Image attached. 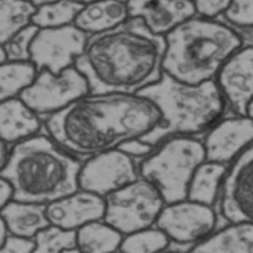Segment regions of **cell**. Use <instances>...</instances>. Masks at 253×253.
<instances>
[{
  "instance_id": "cell-1",
  "label": "cell",
  "mask_w": 253,
  "mask_h": 253,
  "mask_svg": "<svg viewBox=\"0 0 253 253\" xmlns=\"http://www.w3.org/2000/svg\"><path fill=\"white\" fill-rule=\"evenodd\" d=\"M161 114L139 93H88L43 120L45 130L81 160L119 149L155 129Z\"/></svg>"
},
{
  "instance_id": "cell-40",
  "label": "cell",
  "mask_w": 253,
  "mask_h": 253,
  "mask_svg": "<svg viewBox=\"0 0 253 253\" xmlns=\"http://www.w3.org/2000/svg\"><path fill=\"white\" fill-rule=\"evenodd\" d=\"M115 253H122L121 251H118V252H115Z\"/></svg>"
},
{
  "instance_id": "cell-17",
  "label": "cell",
  "mask_w": 253,
  "mask_h": 253,
  "mask_svg": "<svg viewBox=\"0 0 253 253\" xmlns=\"http://www.w3.org/2000/svg\"><path fill=\"white\" fill-rule=\"evenodd\" d=\"M45 130V122L20 97L0 104V139L9 146L32 138Z\"/></svg>"
},
{
  "instance_id": "cell-38",
  "label": "cell",
  "mask_w": 253,
  "mask_h": 253,
  "mask_svg": "<svg viewBox=\"0 0 253 253\" xmlns=\"http://www.w3.org/2000/svg\"><path fill=\"white\" fill-rule=\"evenodd\" d=\"M63 253H83V252H81L78 248H73V249H70V250H67V251H64Z\"/></svg>"
},
{
  "instance_id": "cell-13",
  "label": "cell",
  "mask_w": 253,
  "mask_h": 253,
  "mask_svg": "<svg viewBox=\"0 0 253 253\" xmlns=\"http://www.w3.org/2000/svg\"><path fill=\"white\" fill-rule=\"evenodd\" d=\"M216 83L234 115H247L253 98V47L245 46L219 70Z\"/></svg>"
},
{
  "instance_id": "cell-25",
  "label": "cell",
  "mask_w": 253,
  "mask_h": 253,
  "mask_svg": "<svg viewBox=\"0 0 253 253\" xmlns=\"http://www.w3.org/2000/svg\"><path fill=\"white\" fill-rule=\"evenodd\" d=\"M84 7L75 0H57L37 8L33 24L40 29H58L75 23L80 11Z\"/></svg>"
},
{
  "instance_id": "cell-4",
  "label": "cell",
  "mask_w": 253,
  "mask_h": 253,
  "mask_svg": "<svg viewBox=\"0 0 253 253\" xmlns=\"http://www.w3.org/2000/svg\"><path fill=\"white\" fill-rule=\"evenodd\" d=\"M163 72L186 84L213 81L225 62L244 47L243 38L221 19L195 15L166 35Z\"/></svg>"
},
{
  "instance_id": "cell-27",
  "label": "cell",
  "mask_w": 253,
  "mask_h": 253,
  "mask_svg": "<svg viewBox=\"0 0 253 253\" xmlns=\"http://www.w3.org/2000/svg\"><path fill=\"white\" fill-rule=\"evenodd\" d=\"M34 241V253H63L76 247V232L50 225L41 230Z\"/></svg>"
},
{
  "instance_id": "cell-35",
  "label": "cell",
  "mask_w": 253,
  "mask_h": 253,
  "mask_svg": "<svg viewBox=\"0 0 253 253\" xmlns=\"http://www.w3.org/2000/svg\"><path fill=\"white\" fill-rule=\"evenodd\" d=\"M29 1L34 4L35 7L40 8V7H42V5H43V4L50 3V2H53V1H57V0H29Z\"/></svg>"
},
{
  "instance_id": "cell-36",
  "label": "cell",
  "mask_w": 253,
  "mask_h": 253,
  "mask_svg": "<svg viewBox=\"0 0 253 253\" xmlns=\"http://www.w3.org/2000/svg\"><path fill=\"white\" fill-rule=\"evenodd\" d=\"M247 117H249V118H251L253 120V98H252V100L249 103L248 110H247Z\"/></svg>"
},
{
  "instance_id": "cell-23",
  "label": "cell",
  "mask_w": 253,
  "mask_h": 253,
  "mask_svg": "<svg viewBox=\"0 0 253 253\" xmlns=\"http://www.w3.org/2000/svg\"><path fill=\"white\" fill-rule=\"evenodd\" d=\"M38 72L32 61H8L0 64V100L20 97L34 83Z\"/></svg>"
},
{
  "instance_id": "cell-16",
  "label": "cell",
  "mask_w": 253,
  "mask_h": 253,
  "mask_svg": "<svg viewBox=\"0 0 253 253\" xmlns=\"http://www.w3.org/2000/svg\"><path fill=\"white\" fill-rule=\"evenodd\" d=\"M130 18H139L158 35L166 36L176 26L197 15L190 0H127Z\"/></svg>"
},
{
  "instance_id": "cell-14",
  "label": "cell",
  "mask_w": 253,
  "mask_h": 253,
  "mask_svg": "<svg viewBox=\"0 0 253 253\" xmlns=\"http://www.w3.org/2000/svg\"><path fill=\"white\" fill-rule=\"evenodd\" d=\"M202 141L207 161L229 166L253 144V120L247 115L223 118L207 131Z\"/></svg>"
},
{
  "instance_id": "cell-6",
  "label": "cell",
  "mask_w": 253,
  "mask_h": 253,
  "mask_svg": "<svg viewBox=\"0 0 253 253\" xmlns=\"http://www.w3.org/2000/svg\"><path fill=\"white\" fill-rule=\"evenodd\" d=\"M206 161L202 140L194 136L172 137L139 161V176L155 185L169 205L187 199L192 176Z\"/></svg>"
},
{
  "instance_id": "cell-22",
  "label": "cell",
  "mask_w": 253,
  "mask_h": 253,
  "mask_svg": "<svg viewBox=\"0 0 253 253\" xmlns=\"http://www.w3.org/2000/svg\"><path fill=\"white\" fill-rule=\"evenodd\" d=\"M124 236L103 219L85 225L76 232V248L83 253H115Z\"/></svg>"
},
{
  "instance_id": "cell-8",
  "label": "cell",
  "mask_w": 253,
  "mask_h": 253,
  "mask_svg": "<svg viewBox=\"0 0 253 253\" xmlns=\"http://www.w3.org/2000/svg\"><path fill=\"white\" fill-rule=\"evenodd\" d=\"M88 93H90L88 81L74 65L59 74L41 70L34 83L21 93L20 98L45 120Z\"/></svg>"
},
{
  "instance_id": "cell-32",
  "label": "cell",
  "mask_w": 253,
  "mask_h": 253,
  "mask_svg": "<svg viewBox=\"0 0 253 253\" xmlns=\"http://www.w3.org/2000/svg\"><path fill=\"white\" fill-rule=\"evenodd\" d=\"M120 150L124 151L125 153H127L128 156L131 158L136 159L137 161H141L142 159H145L148 157L150 153L156 149V147H153L149 144H147L146 141L142 139H133L129 140L127 142H125L122 146L119 148Z\"/></svg>"
},
{
  "instance_id": "cell-5",
  "label": "cell",
  "mask_w": 253,
  "mask_h": 253,
  "mask_svg": "<svg viewBox=\"0 0 253 253\" xmlns=\"http://www.w3.org/2000/svg\"><path fill=\"white\" fill-rule=\"evenodd\" d=\"M138 93L155 103L161 114L157 127L140 138L153 147L172 137L206 134L227 110L215 80L191 85L163 72L160 80Z\"/></svg>"
},
{
  "instance_id": "cell-12",
  "label": "cell",
  "mask_w": 253,
  "mask_h": 253,
  "mask_svg": "<svg viewBox=\"0 0 253 253\" xmlns=\"http://www.w3.org/2000/svg\"><path fill=\"white\" fill-rule=\"evenodd\" d=\"M219 209L228 223L253 224V144L229 164L219 195Z\"/></svg>"
},
{
  "instance_id": "cell-7",
  "label": "cell",
  "mask_w": 253,
  "mask_h": 253,
  "mask_svg": "<svg viewBox=\"0 0 253 253\" xmlns=\"http://www.w3.org/2000/svg\"><path fill=\"white\" fill-rule=\"evenodd\" d=\"M104 199L103 221L123 236L156 226L167 205L155 185L141 177Z\"/></svg>"
},
{
  "instance_id": "cell-33",
  "label": "cell",
  "mask_w": 253,
  "mask_h": 253,
  "mask_svg": "<svg viewBox=\"0 0 253 253\" xmlns=\"http://www.w3.org/2000/svg\"><path fill=\"white\" fill-rule=\"evenodd\" d=\"M14 200V188L12 184L7 179L1 178L0 181V205L1 208L5 207L11 201Z\"/></svg>"
},
{
  "instance_id": "cell-39",
  "label": "cell",
  "mask_w": 253,
  "mask_h": 253,
  "mask_svg": "<svg viewBox=\"0 0 253 253\" xmlns=\"http://www.w3.org/2000/svg\"><path fill=\"white\" fill-rule=\"evenodd\" d=\"M163 253H183V252H178V251H169V250H168V251L163 252Z\"/></svg>"
},
{
  "instance_id": "cell-18",
  "label": "cell",
  "mask_w": 253,
  "mask_h": 253,
  "mask_svg": "<svg viewBox=\"0 0 253 253\" xmlns=\"http://www.w3.org/2000/svg\"><path fill=\"white\" fill-rule=\"evenodd\" d=\"M129 19L127 0H99L84 4L74 25L93 36L117 29Z\"/></svg>"
},
{
  "instance_id": "cell-2",
  "label": "cell",
  "mask_w": 253,
  "mask_h": 253,
  "mask_svg": "<svg viewBox=\"0 0 253 253\" xmlns=\"http://www.w3.org/2000/svg\"><path fill=\"white\" fill-rule=\"evenodd\" d=\"M166 36L153 33L139 18L89 36L75 67L91 93H138L163 75Z\"/></svg>"
},
{
  "instance_id": "cell-29",
  "label": "cell",
  "mask_w": 253,
  "mask_h": 253,
  "mask_svg": "<svg viewBox=\"0 0 253 253\" xmlns=\"http://www.w3.org/2000/svg\"><path fill=\"white\" fill-rule=\"evenodd\" d=\"M218 19L236 31L253 29V0H230Z\"/></svg>"
},
{
  "instance_id": "cell-31",
  "label": "cell",
  "mask_w": 253,
  "mask_h": 253,
  "mask_svg": "<svg viewBox=\"0 0 253 253\" xmlns=\"http://www.w3.org/2000/svg\"><path fill=\"white\" fill-rule=\"evenodd\" d=\"M34 239L10 235L1 245L0 253H34Z\"/></svg>"
},
{
  "instance_id": "cell-37",
  "label": "cell",
  "mask_w": 253,
  "mask_h": 253,
  "mask_svg": "<svg viewBox=\"0 0 253 253\" xmlns=\"http://www.w3.org/2000/svg\"><path fill=\"white\" fill-rule=\"evenodd\" d=\"M75 1H78L80 3H83V4H87V3H90V2L99 1V0H75Z\"/></svg>"
},
{
  "instance_id": "cell-30",
  "label": "cell",
  "mask_w": 253,
  "mask_h": 253,
  "mask_svg": "<svg viewBox=\"0 0 253 253\" xmlns=\"http://www.w3.org/2000/svg\"><path fill=\"white\" fill-rule=\"evenodd\" d=\"M190 1L195 5L197 15L216 19L222 15L230 0H190Z\"/></svg>"
},
{
  "instance_id": "cell-21",
  "label": "cell",
  "mask_w": 253,
  "mask_h": 253,
  "mask_svg": "<svg viewBox=\"0 0 253 253\" xmlns=\"http://www.w3.org/2000/svg\"><path fill=\"white\" fill-rule=\"evenodd\" d=\"M228 167L217 162H203L192 176L187 199L213 207L219 199Z\"/></svg>"
},
{
  "instance_id": "cell-26",
  "label": "cell",
  "mask_w": 253,
  "mask_h": 253,
  "mask_svg": "<svg viewBox=\"0 0 253 253\" xmlns=\"http://www.w3.org/2000/svg\"><path fill=\"white\" fill-rule=\"evenodd\" d=\"M170 241L160 228L153 226L127 236L121 245L122 253H163L169 249Z\"/></svg>"
},
{
  "instance_id": "cell-10",
  "label": "cell",
  "mask_w": 253,
  "mask_h": 253,
  "mask_svg": "<svg viewBox=\"0 0 253 253\" xmlns=\"http://www.w3.org/2000/svg\"><path fill=\"white\" fill-rule=\"evenodd\" d=\"M88 36L72 24L58 29H40L31 47V61L38 71L49 70L59 74L74 67L84 53Z\"/></svg>"
},
{
  "instance_id": "cell-20",
  "label": "cell",
  "mask_w": 253,
  "mask_h": 253,
  "mask_svg": "<svg viewBox=\"0 0 253 253\" xmlns=\"http://www.w3.org/2000/svg\"><path fill=\"white\" fill-rule=\"evenodd\" d=\"M187 253H253V224L229 223Z\"/></svg>"
},
{
  "instance_id": "cell-11",
  "label": "cell",
  "mask_w": 253,
  "mask_h": 253,
  "mask_svg": "<svg viewBox=\"0 0 253 253\" xmlns=\"http://www.w3.org/2000/svg\"><path fill=\"white\" fill-rule=\"evenodd\" d=\"M139 162L120 149L84 160L80 173V188L106 198L138 179Z\"/></svg>"
},
{
  "instance_id": "cell-9",
  "label": "cell",
  "mask_w": 253,
  "mask_h": 253,
  "mask_svg": "<svg viewBox=\"0 0 253 253\" xmlns=\"http://www.w3.org/2000/svg\"><path fill=\"white\" fill-rule=\"evenodd\" d=\"M217 222L213 207L186 199L166 205L156 226L168 236L170 245L189 250L215 232Z\"/></svg>"
},
{
  "instance_id": "cell-34",
  "label": "cell",
  "mask_w": 253,
  "mask_h": 253,
  "mask_svg": "<svg viewBox=\"0 0 253 253\" xmlns=\"http://www.w3.org/2000/svg\"><path fill=\"white\" fill-rule=\"evenodd\" d=\"M237 32L239 33L241 38H243L244 47L245 46H252L253 47V29L237 31Z\"/></svg>"
},
{
  "instance_id": "cell-3",
  "label": "cell",
  "mask_w": 253,
  "mask_h": 253,
  "mask_svg": "<svg viewBox=\"0 0 253 253\" xmlns=\"http://www.w3.org/2000/svg\"><path fill=\"white\" fill-rule=\"evenodd\" d=\"M83 162L43 130L11 147L1 178L12 184L13 201L47 206L81 189Z\"/></svg>"
},
{
  "instance_id": "cell-19",
  "label": "cell",
  "mask_w": 253,
  "mask_h": 253,
  "mask_svg": "<svg viewBox=\"0 0 253 253\" xmlns=\"http://www.w3.org/2000/svg\"><path fill=\"white\" fill-rule=\"evenodd\" d=\"M1 221L10 235L30 239H34L41 230L51 225L46 205L21 201H11L1 208Z\"/></svg>"
},
{
  "instance_id": "cell-24",
  "label": "cell",
  "mask_w": 253,
  "mask_h": 253,
  "mask_svg": "<svg viewBox=\"0 0 253 253\" xmlns=\"http://www.w3.org/2000/svg\"><path fill=\"white\" fill-rule=\"evenodd\" d=\"M36 11L29 0H0V45L32 25Z\"/></svg>"
},
{
  "instance_id": "cell-15",
  "label": "cell",
  "mask_w": 253,
  "mask_h": 253,
  "mask_svg": "<svg viewBox=\"0 0 253 253\" xmlns=\"http://www.w3.org/2000/svg\"><path fill=\"white\" fill-rule=\"evenodd\" d=\"M104 213L106 199L82 189L47 205V216L50 224L74 232L87 224L101 221Z\"/></svg>"
},
{
  "instance_id": "cell-28",
  "label": "cell",
  "mask_w": 253,
  "mask_h": 253,
  "mask_svg": "<svg viewBox=\"0 0 253 253\" xmlns=\"http://www.w3.org/2000/svg\"><path fill=\"white\" fill-rule=\"evenodd\" d=\"M40 27L32 24L1 45L8 61H31V47Z\"/></svg>"
}]
</instances>
